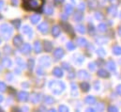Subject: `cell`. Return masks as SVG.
Listing matches in <instances>:
<instances>
[]
</instances>
